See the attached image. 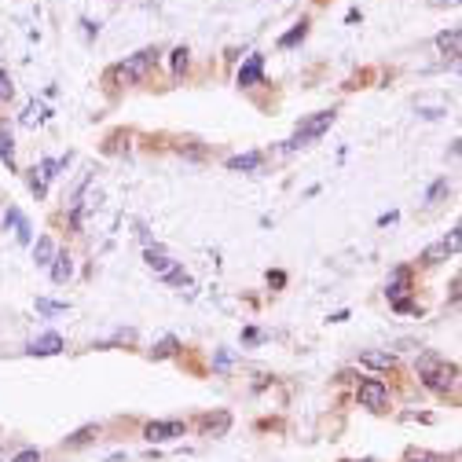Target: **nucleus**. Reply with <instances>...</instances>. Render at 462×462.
Listing matches in <instances>:
<instances>
[{"label": "nucleus", "mask_w": 462, "mask_h": 462, "mask_svg": "<svg viewBox=\"0 0 462 462\" xmlns=\"http://www.w3.org/2000/svg\"><path fill=\"white\" fill-rule=\"evenodd\" d=\"M92 437H100V426H81L73 437H67V444H70V448H81V444H89Z\"/></svg>", "instance_id": "nucleus-18"}, {"label": "nucleus", "mask_w": 462, "mask_h": 462, "mask_svg": "<svg viewBox=\"0 0 462 462\" xmlns=\"http://www.w3.org/2000/svg\"><path fill=\"white\" fill-rule=\"evenodd\" d=\"M261 78H264V56H250L239 67V84L242 89H253V84H261Z\"/></svg>", "instance_id": "nucleus-6"}, {"label": "nucleus", "mask_w": 462, "mask_h": 462, "mask_svg": "<svg viewBox=\"0 0 462 462\" xmlns=\"http://www.w3.org/2000/svg\"><path fill=\"white\" fill-rule=\"evenodd\" d=\"M444 246H448V253H459V228H455V231H451L448 239H444Z\"/></svg>", "instance_id": "nucleus-28"}, {"label": "nucleus", "mask_w": 462, "mask_h": 462, "mask_svg": "<svg viewBox=\"0 0 462 462\" xmlns=\"http://www.w3.org/2000/svg\"><path fill=\"white\" fill-rule=\"evenodd\" d=\"M147 268H150V272H158V275H165L169 268H173V261H169L162 250H147Z\"/></svg>", "instance_id": "nucleus-15"}, {"label": "nucleus", "mask_w": 462, "mask_h": 462, "mask_svg": "<svg viewBox=\"0 0 462 462\" xmlns=\"http://www.w3.org/2000/svg\"><path fill=\"white\" fill-rule=\"evenodd\" d=\"M444 257H448V246H444V242H437V246H429V250L422 253V261H426V264H440Z\"/></svg>", "instance_id": "nucleus-19"}, {"label": "nucleus", "mask_w": 462, "mask_h": 462, "mask_svg": "<svg viewBox=\"0 0 462 462\" xmlns=\"http://www.w3.org/2000/svg\"><path fill=\"white\" fill-rule=\"evenodd\" d=\"M12 462H41V451L37 448H26V451H19Z\"/></svg>", "instance_id": "nucleus-25"}, {"label": "nucleus", "mask_w": 462, "mask_h": 462, "mask_svg": "<svg viewBox=\"0 0 462 462\" xmlns=\"http://www.w3.org/2000/svg\"><path fill=\"white\" fill-rule=\"evenodd\" d=\"M360 363L378 367V371H393L396 367V356H393V352H374V349H367V352H360Z\"/></svg>", "instance_id": "nucleus-10"}, {"label": "nucleus", "mask_w": 462, "mask_h": 462, "mask_svg": "<svg viewBox=\"0 0 462 462\" xmlns=\"http://www.w3.org/2000/svg\"><path fill=\"white\" fill-rule=\"evenodd\" d=\"M154 62H158V48H143V51H136V56H128L125 62H117V67L111 70V78L117 84H139L150 73Z\"/></svg>", "instance_id": "nucleus-1"}, {"label": "nucleus", "mask_w": 462, "mask_h": 462, "mask_svg": "<svg viewBox=\"0 0 462 462\" xmlns=\"http://www.w3.org/2000/svg\"><path fill=\"white\" fill-rule=\"evenodd\" d=\"M34 122H41V106L30 103V106H26V125H34Z\"/></svg>", "instance_id": "nucleus-27"}, {"label": "nucleus", "mask_w": 462, "mask_h": 462, "mask_svg": "<svg viewBox=\"0 0 462 462\" xmlns=\"http://www.w3.org/2000/svg\"><path fill=\"white\" fill-rule=\"evenodd\" d=\"M444 191H448V180H437V184H433V187H429V195H426V202H429V206H433V202H437L440 195H444Z\"/></svg>", "instance_id": "nucleus-24"}, {"label": "nucleus", "mask_w": 462, "mask_h": 462, "mask_svg": "<svg viewBox=\"0 0 462 462\" xmlns=\"http://www.w3.org/2000/svg\"><path fill=\"white\" fill-rule=\"evenodd\" d=\"M187 56H191V51H187L184 45H180V48H173V73H176V78L187 70Z\"/></svg>", "instance_id": "nucleus-20"}, {"label": "nucleus", "mask_w": 462, "mask_h": 462, "mask_svg": "<svg viewBox=\"0 0 462 462\" xmlns=\"http://www.w3.org/2000/svg\"><path fill=\"white\" fill-rule=\"evenodd\" d=\"M268 279H272V286H283V283H286V275H283V272H272Z\"/></svg>", "instance_id": "nucleus-31"}, {"label": "nucleus", "mask_w": 462, "mask_h": 462, "mask_svg": "<svg viewBox=\"0 0 462 462\" xmlns=\"http://www.w3.org/2000/svg\"><path fill=\"white\" fill-rule=\"evenodd\" d=\"M407 462H440V459H437V455H426V451H422V455H411Z\"/></svg>", "instance_id": "nucleus-30"}, {"label": "nucleus", "mask_w": 462, "mask_h": 462, "mask_svg": "<svg viewBox=\"0 0 462 462\" xmlns=\"http://www.w3.org/2000/svg\"><path fill=\"white\" fill-rule=\"evenodd\" d=\"M418 374H422V382L433 393H448V389H455V382H459V367L455 363H444V360H433L426 371H418Z\"/></svg>", "instance_id": "nucleus-3"}, {"label": "nucleus", "mask_w": 462, "mask_h": 462, "mask_svg": "<svg viewBox=\"0 0 462 462\" xmlns=\"http://www.w3.org/2000/svg\"><path fill=\"white\" fill-rule=\"evenodd\" d=\"M356 400H360V407H367V411H382L385 400H389V385L378 382V378H363L360 389H356Z\"/></svg>", "instance_id": "nucleus-4"}, {"label": "nucleus", "mask_w": 462, "mask_h": 462, "mask_svg": "<svg viewBox=\"0 0 462 462\" xmlns=\"http://www.w3.org/2000/svg\"><path fill=\"white\" fill-rule=\"evenodd\" d=\"M407 283H411V272H407V268H396V272L389 275V283H385V297H389V301H400L404 290H407Z\"/></svg>", "instance_id": "nucleus-8"}, {"label": "nucleus", "mask_w": 462, "mask_h": 462, "mask_svg": "<svg viewBox=\"0 0 462 462\" xmlns=\"http://www.w3.org/2000/svg\"><path fill=\"white\" fill-rule=\"evenodd\" d=\"M70 275H73L70 253H56V257H51V279H56V283H67Z\"/></svg>", "instance_id": "nucleus-13"}, {"label": "nucleus", "mask_w": 462, "mask_h": 462, "mask_svg": "<svg viewBox=\"0 0 462 462\" xmlns=\"http://www.w3.org/2000/svg\"><path fill=\"white\" fill-rule=\"evenodd\" d=\"M176 349H180V341H176L173 334H169V338H162L154 349H150V360H165V356H173Z\"/></svg>", "instance_id": "nucleus-16"}, {"label": "nucleus", "mask_w": 462, "mask_h": 462, "mask_svg": "<svg viewBox=\"0 0 462 462\" xmlns=\"http://www.w3.org/2000/svg\"><path fill=\"white\" fill-rule=\"evenodd\" d=\"M37 312L56 316V312H67V305H59V301H45V297H41V301H37Z\"/></svg>", "instance_id": "nucleus-23"}, {"label": "nucleus", "mask_w": 462, "mask_h": 462, "mask_svg": "<svg viewBox=\"0 0 462 462\" xmlns=\"http://www.w3.org/2000/svg\"><path fill=\"white\" fill-rule=\"evenodd\" d=\"M459 45H462V34H459V26H451V30H444V34L437 37V48L444 51V56H451V59L459 56Z\"/></svg>", "instance_id": "nucleus-11"}, {"label": "nucleus", "mask_w": 462, "mask_h": 462, "mask_svg": "<svg viewBox=\"0 0 462 462\" xmlns=\"http://www.w3.org/2000/svg\"><path fill=\"white\" fill-rule=\"evenodd\" d=\"M305 34H308V23L301 19V23H297L294 30H290V34H283V37H279V48H294L297 41H305Z\"/></svg>", "instance_id": "nucleus-17"}, {"label": "nucleus", "mask_w": 462, "mask_h": 462, "mask_svg": "<svg viewBox=\"0 0 462 462\" xmlns=\"http://www.w3.org/2000/svg\"><path fill=\"white\" fill-rule=\"evenodd\" d=\"M0 162H4L8 169H15V139H12L8 122H0Z\"/></svg>", "instance_id": "nucleus-9"}, {"label": "nucleus", "mask_w": 462, "mask_h": 462, "mask_svg": "<svg viewBox=\"0 0 462 462\" xmlns=\"http://www.w3.org/2000/svg\"><path fill=\"white\" fill-rule=\"evenodd\" d=\"M56 253H59L56 242H51L48 235H41L37 246H34V261H37V264H51V257H56Z\"/></svg>", "instance_id": "nucleus-14"}, {"label": "nucleus", "mask_w": 462, "mask_h": 462, "mask_svg": "<svg viewBox=\"0 0 462 462\" xmlns=\"http://www.w3.org/2000/svg\"><path fill=\"white\" fill-rule=\"evenodd\" d=\"M334 117H338V111H319L316 117L301 122V125H297V132L286 139V150H301V147H308L312 139H319L330 125H334Z\"/></svg>", "instance_id": "nucleus-2"}, {"label": "nucleus", "mask_w": 462, "mask_h": 462, "mask_svg": "<svg viewBox=\"0 0 462 462\" xmlns=\"http://www.w3.org/2000/svg\"><path fill=\"white\" fill-rule=\"evenodd\" d=\"M19 217H23L19 209H8V213H4V228H15V224H19Z\"/></svg>", "instance_id": "nucleus-29"}, {"label": "nucleus", "mask_w": 462, "mask_h": 462, "mask_svg": "<svg viewBox=\"0 0 462 462\" xmlns=\"http://www.w3.org/2000/svg\"><path fill=\"white\" fill-rule=\"evenodd\" d=\"M228 422H231L228 415H217V422H213V418H206V422H202V429H206V433H224V429H228Z\"/></svg>", "instance_id": "nucleus-22"}, {"label": "nucleus", "mask_w": 462, "mask_h": 462, "mask_svg": "<svg viewBox=\"0 0 462 462\" xmlns=\"http://www.w3.org/2000/svg\"><path fill=\"white\" fill-rule=\"evenodd\" d=\"M8 95H12V78L0 70V100H8Z\"/></svg>", "instance_id": "nucleus-26"}, {"label": "nucleus", "mask_w": 462, "mask_h": 462, "mask_svg": "<svg viewBox=\"0 0 462 462\" xmlns=\"http://www.w3.org/2000/svg\"><path fill=\"white\" fill-rule=\"evenodd\" d=\"M228 169H235V173H253V169H261V154H257V150L235 154V158H228Z\"/></svg>", "instance_id": "nucleus-12"}, {"label": "nucleus", "mask_w": 462, "mask_h": 462, "mask_svg": "<svg viewBox=\"0 0 462 462\" xmlns=\"http://www.w3.org/2000/svg\"><path fill=\"white\" fill-rule=\"evenodd\" d=\"M143 437L150 440V444H165V440L184 437V422H147L143 426Z\"/></svg>", "instance_id": "nucleus-5"}, {"label": "nucleus", "mask_w": 462, "mask_h": 462, "mask_svg": "<svg viewBox=\"0 0 462 462\" xmlns=\"http://www.w3.org/2000/svg\"><path fill=\"white\" fill-rule=\"evenodd\" d=\"M30 356H59L62 352V338L59 334H41L37 341H30Z\"/></svg>", "instance_id": "nucleus-7"}, {"label": "nucleus", "mask_w": 462, "mask_h": 462, "mask_svg": "<svg viewBox=\"0 0 462 462\" xmlns=\"http://www.w3.org/2000/svg\"><path fill=\"white\" fill-rule=\"evenodd\" d=\"M15 239L23 242V246H30V242H34V228H30V224H26L23 217H19V224H15Z\"/></svg>", "instance_id": "nucleus-21"}]
</instances>
